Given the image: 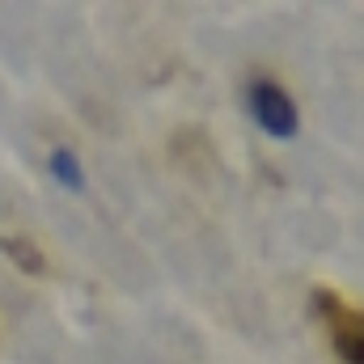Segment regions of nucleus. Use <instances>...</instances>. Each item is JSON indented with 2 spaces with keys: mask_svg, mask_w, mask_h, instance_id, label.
Wrapping results in <instances>:
<instances>
[{
  "mask_svg": "<svg viewBox=\"0 0 364 364\" xmlns=\"http://www.w3.org/2000/svg\"><path fill=\"white\" fill-rule=\"evenodd\" d=\"M246 106H250V119L275 136V140H292L296 127H301V114H296V102L279 90L275 81H250L246 90Z\"/></svg>",
  "mask_w": 364,
  "mask_h": 364,
  "instance_id": "nucleus-1",
  "label": "nucleus"
},
{
  "mask_svg": "<svg viewBox=\"0 0 364 364\" xmlns=\"http://www.w3.org/2000/svg\"><path fill=\"white\" fill-rule=\"evenodd\" d=\"M51 174L64 182L68 191H81V186H85V170H81L77 153H68V149H55V153H51Z\"/></svg>",
  "mask_w": 364,
  "mask_h": 364,
  "instance_id": "nucleus-2",
  "label": "nucleus"
}]
</instances>
